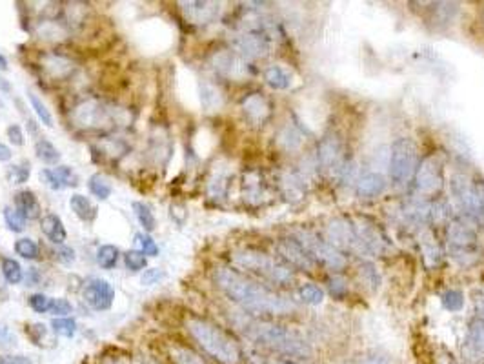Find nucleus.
<instances>
[{"label": "nucleus", "mask_w": 484, "mask_h": 364, "mask_svg": "<svg viewBox=\"0 0 484 364\" xmlns=\"http://www.w3.org/2000/svg\"><path fill=\"white\" fill-rule=\"evenodd\" d=\"M213 281L228 299L253 315H290L295 310V304L288 297L235 269L219 268Z\"/></svg>", "instance_id": "f257e3e1"}, {"label": "nucleus", "mask_w": 484, "mask_h": 364, "mask_svg": "<svg viewBox=\"0 0 484 364\" xmlns=\"http://www.w3.org/2000/svg\"><path fill=\"white\" fill-rule=\"evenodd\" d=\"M242 334L255 341L260 346L279 353V357H291V359H303L311 353L310 344L303 337L290 332L284 326L273 324L266 321H248L241 324Z\"/></svg>", "instance_id": "f03ea898"}, {"label": "nucleus", "mask_w": 484, "mask_h": 364, "mask_svg": "<svg viewBox=\"0 0 484 364\" xmlns=\"http://www.w3.org/2000/svg\"><path fill=\"white\" fill-rule=\"evenodd\" d=\"M186 328L195 343L202 348L204 353H207L217 363L241 364L242 350L228 332L200 317H190L186 321Z\"/></svg>", "instance_id": "7ed1b4c3"}, {"label": "nucleus", "mask_w": 484, "mask_h": 364, "mask_svg": "<svg viewBox=\"0 0 484 364\" xmlns=\"http://www.w3.org/2000/svg\"><path fill=\"white\" fill-rule=\"evenodd\" d=\"M231 260L238 268L260 275V277L268 279L270 282H275V284H288V282L294 281V272L290 269V266L275 259V257L268 255L266 252L255 250V248L235 250L231 253Z\"/></svg>", "instance_id": "20e7f679"}, {"label": "nucleus", "mask_w": 484, "mask_h": 364, "mask_svg": "<svg viewBox=\"0 0 484 364\" xmlns=\"http://www.w3.org/2000/svg\"><path fill=\"white\" fill-rule=\"evenodd\" d=\"M448 252L459 265L473 266L480 259L479 237L468 221H454L448 226Z\"/></svg>", "instance_id": "39448f33"}, {"label": "nucleus", "mask_w": 484, "mask_h": 364, "mask_svg": "<svg viewBox=\"0 0 484 364\" xmlns=\"http://www.w3.org/2000/svg\"><path fill=\"white\" fill-rule=\"evenodd\" d=\"M419 168V147L413 139L402 137L392 147L389 155V175L397 186H404L415 177Z\"/></svg>", "instance_id": "423d86ee"}, {"label": "nucleus", "mask_w": 484, "mask_h": 364, "mask_svg": "<svg viewBox=\"0 0 484 364\" xmlns=\"http://www.w3.org/2000/svg\"><path fill=\"white\" fill-rule=\"evenodd\" d=\"M294 238L306 250L313 262H319V265L326 266L333 272L344 269L346 257L342 255V252H339L337 248L332 246L326 238L317 237L313 231L308 230H297L294 233Z\"/></svg>", "instance_id": "0eeeda50"}, {"label": "nucleus", "mask_w": 484, "mask_h": 364, "mask_svg": "<svg viewBox=\"0 0 484 364\" xmlns=\"http://www.w3.org/2000/svg\"><path fill=\"white\" fill-rule=\"evenodd\" d=\"M73 122L84 130H102L117 122L113 109L100 104L99 100H86L73 109Z\"/></svg>", "instance_id": "6e6552de"}, {"label": "nucleus", "mask_w": 484, "mask_h": 364, "mask_svg": "<svg viewBox=\"0 0 484 364\" xmlns=\"http://www.w3.org/2000/svg\"><path fill=\"white\" fill-rule=\"evenodd\" d=\"M326 241H328L332 246H335L341 252V250H348V252L359 253L364 255L363 244L359 241V235L355 231L353 221L350 219H333L326 226Z\"/></svg>", "instance_id": "1a4fd4ad"}, {"label": "nucleus", "mask_w": 484, "mask_h": 364, "mask_svg": "<svg viewBox=\"0 0 484 364\" xmlns=\"http://www.w3.org/2000/svg\"><path fill=\"white\" fill-rule=\"evenodd\" d=\"M415 188L421 195L432 197L442 190V162L439 157H428L415 171Z\"/></svg>", "instance_id": "9d476101"}, {"label": "nucleus", "mask_w": 484, "mask_h": 364, "mask_svg": "<svg viewBox=\"0 0 484 364\" xmlns=\"http://www.w3.org/2000/svg\"><path fill=\"white\" fill-rule=\"evenodd\" d=\"M355 231L359 235V241L363 244L364 255H385L388 252L392 244H389L388 237H386L380 228L373 222L366 221V219H361V221H353Z\"/></svg>", "instance_id": "9b49d317"}, {"label": "nucleus", "mask_w": 484, "mask_h": 364, "mask_svg": "<svg viewBox=\"0 0 484 364\" xmlns=\"http://www.w3.org/2000/svg\"><path fill=\"white\" fill-rule=\"evenodd\" d=\"M83 297L91 310L106 312V310L111 308L113 301H115V290L104 279H91L84 286Z\"/></svg>", "instance_id": "f8f14e48"}, {"label": "nucleus", "mask_w": 484, "mask_h": 364, "mask_svg": "<svg viewBox=\"0 0 484 364\" xmlns=\"http://www.w3.org/2000/svg\"><path fill=\"white\" fill-rule=\"evenodd\" d=\"M270 42L266 31H244L235 39V53L244 59H260L268 53Z\"/></svg>", "instance_id": "ddd939ff"}, {"label": "nucleus", "mask_w": 484, "mask_h": 364, "mask_svg": "<svg viewBox=\"0 0 484 364\" xmlns=\"http://www.w3.org/2000/svg\"><path fill=\"white\" fill-rule=\"evenodd\" d=\"M464 357L473 363L484 360V317L476 315L468 324L466 341H464Z\"/></svg>", "instance_id": "4468645a"}, {"label": "nucleus", "mask_w": 484, "mask_h": 364, "mask_svg": "<svg viewBox=\"0 0 484 364\" xmlns=\"http://www.w3.org/2000/svg\"><path fill=\"white\" fill-rule=\"evenodd\" d=\"M277 250H279V255H281L286 262H290L291 266H295V268L306 269V272L308 269H313V265H315V262H313V259L308 255L306 250H304L295 238H282V241H279Z\"/></svg>", "instance_id": "2eb2a0df"}, {"label": "nucleus", "mask_w": 484, "mask_h": 364, "mask_svg": "<svg viewBox=\"0 0 484 364\" xmlns=\"http://www.w3.org/2000/svg\"><path fill=\"white\" fill-rule=\"evenodd\" d=\"M242 111L246 115L248 121L255 126H260L268 121L272 115V106H270L268 99L260 93H251L246 99L242 100Z\"/></svg>", "instance_id": "dca6fc26"}, {"label": "nucleus", "mask_w": 484, "mask_h": 364, "mask_svg": "<svg viewBox=\"0 0 484 364\" xmlns=\"http://www.w3.org/2000/svg\"><path fill=\"white\" fill-rule=\"evenodd\" d=\"M341 140L337 139V135L328 133L326 137H322L319 150H317V161H319L320 168L332 169L337 164L344 168V164H341Z\"/></svg>", "instance_id": "f3484780"}, {"label": "nucleus", "mask_w": 484, "mask_h": 364, "mask_svg": "<svg viewBox=\"0 0 484 364\" xmlns=\"http://www.w3.org/2000/svg\"><path fill=\"white\" fill-rule=\"evenodd\" d=\"M184 17L191 24H210L219 15V4L215 2H181Z\"/></svg>", "instance_id": "a211bd4d"}, {"label": "nucleus", "mask_w": 484, "mask_h": 364, "mask_svg": "<svg viewBox=\"0 0 484 364\" xmlns=\"http://www.w3.org/2000/svg\"><path fill=\"white\" fill-rule=\"evenodd\" d=\"M213 68L222 77L242 78L246 75V66L241 61V56L235 51H221L213 56Z\"/></svg>", "instance_id": "6ab92c4d"}, {"label": "nucleus", "mask_w": 484, "mask_h": 364, "mask_svg": "<svg viewBox=\"0 0 484 364\" xmlns=\"http://www.w3.org/2000/svg\"><path fill=\"white\" fill-rule=\"evenodd\" d=\"M419 244H421V252H423L424 257V265L428 268H437V266L442 262V250L441 244L437 241V237L433 235L432 230L424 228L419 235Z\"/></svg>", "instance_id": "aec40b11"}, {"label": "nucleus", "mask_w": 484, "mask_h": 364, "mask_svg": "<svg viewBox=\"0 0 484 364\" xmlns=\"http://www.w3.org/2000/svg\"><path fill=\"white\" fill-rule=\"evenodd\" d=\"M452 193L457 202V206L463 210L466 215L473 217V202H471V181L466 175H454L452 178Z\"/></svg>", "instance_id": "412c9836"}, {"label": "nucleus", "mask_w": 484, "mask_h": 364, "mask_svg": "<svg viewBox=\"0 0 484 364\" xmlns=\"http://www.w3.org/2000/svg\"><path fill=\"white\" fill-rule=\"evenodd\" d=\"M385 190L386 178L380 174H377V171H368V174H364L363 177L357 181V186H355L357 197H361V199H375V197H379Z\"/></svg>", "instance_id": "4be33fe9"}, {"label": "nucleus", "mask_w": 484, "mask_h": 364, "mask_svg": "<svg viewBox=\"0 0 484 364\" xmlns=\"http://www.w3.org/2000/svg\"><path fill=\"white\" fill-rule=\"evenodd\" d=\"M40 64H42V70L52 78H56V80L69 77V75L73 73L75 68L73 62L69 61V59H66V56L62 55H56V53L44 55L42 59H40Z\"/></svg>", "instance_id": "5701e85b"}, {"label": "nucleus", "mask_w": 484, "mask_h": 364, "mask_svg": "<svg viewBox=\"0 0 484 364\" xmlns=\"http://www.w3.org/2000/svg\"><path fill=\"white\" fill-rule=\"evenodd\" d=\"M15 210H17L26 221H35V219H39L40 213H42L39 199H37V195L30 190H22L15 195Z\"/></svg>", "instance_id": "b1692460"}, {"label": "nucleus", "mask_w": 484, "mask_h": 364, "mask_svg": "<svg viewBox=\"0 0 484 364\" xmlns=\"http://www.w3.org/2000/svg\"><path fill=\"white\" fill-rule=\"evenodd\" d=\"M40 230L53 244H64L68 238V231L64 228V222L55 213H46L40 221Z\"/></svg>", "instance_id": "393cba45"}, {"label": "nucleus", "mask_w": 484, "mask_h": 364, "mask_svg": "<svg viewBox=\"0 0 484 364\" xmlns=\"http://www.w3.org/2000/svg\"><path fill=\"white\" fill-rule=\"evenodd\" d=\"M69 208H71V212H73L80 221H84V222L95 221L97 206L91 202L87 197L80 195V193L71 195V199H69Z\"/></svg>", "instance_id": "a878e982"}, {"label": "nucleus", "mask_w": 484, "mask_h": 364, "mask_svg": "<svg viewBox=\"0 0 484 364\" xmlns=\"http://www.w3.org/2000/svg\"><path fill=\"white\" fill-rule=\"evenodd\" d=\"M264 80L273 90H288L294 84V75L290 71L282 68V66H270L268 70L264 71Z\"/></svg>", "instance_id": "bb28decb"}, {"label": "nucleus", "mask_w": 484, "mask_h": 364, "mask_svg": "<svg viewBox=\"0 0 484 364\" xmlns=\"http://www.w3.org/2000/svg\"><path fill=\"white\" fill-rule=\"evenodd\" d=\"M277 142H279V147H282L284 152H297V150L303 147L304 135L301 133V130H298L297 126L288 124V126L282 128V131L279 133Z\"/></svg>", "instance_id": "cd10ccee"}, {"label": "nucleus", "mask_w": 484, "mask_h": 364, "mask_svg": "<svg viewBox=\"0 0 484 364\" xmlns=\"http://www.w3.org/2000/svg\"><path fill=\"white\" fill-rule=\"evenodd\" d=\"M244 199L250 202H259L264 195V184L259 174H248L244 177Z\"/></svg>", "instance_id": "c85d7f7f"}, {"label": "nucleus", "mask_w": 484, "mask_h": 364, "mask_svg": "<svg viewBox=\"0 0 484 364\" xmlns=\"http://www.w3.org/2000/svg\"><path fill=\"white\" fill-rule=\"evenodd\" d=\"M87 188H90L91 195L97 197L99 200H106L109 199V195H111V184H109V181L104 175L100 174H95L91 175L90 181H87Z\"/></svg>", "instance_id": "c756f323"}, {"label": "nucleus", "mask_w": 484, "mask_h": 364, "mask_svg": "<svg viewBox=\"0 0 484 364\" xmlns=\"http://www.w3.org/2000/svg\"><path fill=\"white\" fill-rule=\"evenodd\" d=\"M35 153L39 157L40 161L46 162V164H56L61 161V152L49 142L48 139H39L35 144Z\"/></svg>", "instance_id": "7c9ffc66"}, {"label": "nucleus", "mask_w": 484, "mask_h": 364, "mask_svg": "<svg viewBox=\"0 0 484 364\" xmlns=\"http://www.w3.org/2000/svg\"><path fill=\"white\" fill-rule=\"evenodd\" d=\"M471 202H473V217L484 221V181H471Z\"/></svg>", "instance_id": "2f4dec72"}, {"label": "nucleus", "mask_w": 484, "mask_h": 364, "mask_svg": "<svg viewBox=\"0 0 484 364\" xmlns=\"http://www.w3.org/2000/svg\"><path fill=\"white\" fill-rule=\"evenodd\" d=\"M131 208H133L135 217H137V221L140 222V226H143L144 230H146V231H153V230H155V226H157L155 215H153V212L150 208H147L146 204H144V202H133V204H131Z\"/></svg>", "instance_id": "473e14b6"}, {"label": "nucleus", "mask_w": 484, "mask_h": 364, "mask_svg": "<svg viewBox=\"0 0 484 364\" xmlns=\"http://www.w3.org/2000/svg\"><path fill=\"white\" fill-rule=\"evenodd\" d=\"M119 260V248L111 246V244H104V246L99 248L97 252V262L100 265V268L104 269H111L117 266Z\"/></svg>", "instance_id": "72a5a7b5"}, {"label": "nucleus", "mask_w": 484, "mask_h": 364, "mask_svg": "<svg viewBox=\"0 0 484 364\" xmlns=\"http://www.w3.org/2000/svg\"><path fill=\"white\" fill-rule=\"evenodd\" d=\"M28 99H30V104H31V108H33L35 115L39 117V121L42 122L44 126L53 128V115H52V111L48 109V106L44 104L42 100L35 95V93H31V91L28 93Z\"/></svg>", "instance_id": "f704fd0d"}, {"label": "nucleus", "mask_w": 484, "mask_h": 364, "mask_svg": "<svg viewBox=\"0 0 484 364\" xmlns=\"http://www.w3.org/2000/svg\"><path fill=\"white\" fill-rule=\"evenodd\" d=\"M298 299L304 301V303L308 304H320L322 299H325V293H322V290H320L317 284L306 282V284H303V286L298 288Z\"/></svg>", "instance_id": "c9c22d12"}, {"label": "nucleus", "mask_w": 484, "mask_h": 364, "mask_svg": "<svg viewBox=\"0 0 484 364\" xmlns=\"http://www.w3.org/2000/svg\"><path fill=\"white\" fill-rule=\"evenodd\" d=\"M15 252H17V255H20L22 259L35 260L39 257V246H37V243H35L33 238L24 237L18 238L17 243H15Z\"/></svg>", "instance_id": "e433bc0d"}, {"label": "nucleus", "mask_w": 484, "mask_h": 364, "mask_svg": "<svg viewBox=\"0 0 484 364\" xmlns=\"http://www.w3.org/2000/svg\"><path fill=\"white\" fill-rule=\"evenodd\" d=\"M52 328L56 335H61V337H66V339H71L75 334H77V322H75L73 319H69V317H59V319H53Z\"/></svg>", "instance_id": "4c0bfd02"}, {"label": "nucleus", "mask_w": 484, "mask_h": 364, "mask_svg": "<svg viewBox=\"0 0 484 364\" xmlns=\"http://www.w3.org/2000/svg\"><path fill=\"white\" fill-rule=\"evenodd\" d=\"M2 275L9 284H18L22 281V268L15 259H2Z\"/></svg>", "instance_id": "58836bf2"}, {"label": "nucleus", "mask_w": 484, "mask_h": 364, "mask_svg": "<svg viewBox=\"0 0 484 364\" xmlns=\"http://www.w3.org/2000/svg\"><path fill=\"white\" fill-rule=\"evenodd\" d=\"M441 303L449 312H459L464 306V295L461 290H446L441 295Z\"/></svg>", "instance_id": "ea45409f"}, {"label": "nucleus", "mask_w": 484, "mask_h": 364, "mask_svg": "<svg viewBox=\"0 0 484 364\" xmlns=\"http://www.w3.org/2000/svg\"><path fill=\"white\" fill-rule=\"evenodd\" d=\"M31 175V168H30V162H20V164H15L9 168L8 171V178L11 181V184H24V182H28V178H30Z\"/></svg>", "instance_id": "a19ab883"}, {"label": "nucleus", "mask_w": 484, "mask_h": 364, "mask_svg": "<svg viewBox=\"0 0 484 364\" xmlns=\"http://www.w3.org/2000/svg\"><path fill=\"white\" fill-rule=\"evenodd\" d=\"M173 359L177 364H207L202 357L188 348H173Z\"/></svg>", "instance_id": "79ce46f5"}, {"label": "nucleus", "mask_w": 484, "mask_h": 364, "mask_svg": "<svg viewBox=\"0 0 484 364\" xmlns=\"http://www.w3.org/2000/svg\"><path fill=\"white\" fill-rule=\"evenodd\" d=\"M4 221L8 224V228L15 233H20L26 228V219L22 217L20 213L17 212L15 208H6L4 210Z\"/></svg>", "instance_id": "37998d69"}, {"label": "nucleus", "mask_w": 484, "mask_h": 364, "mask_svg": "<svg viewBox=\"0 0 484 364\" xmlns=\"http://www.w3.org/2000/svg\"><path fill=\"white\" fill-rule=\"evenodd\" d=\"M124 262L126 266H128V269H131V272H140V269L146 268L147 259L143 252L131 250V252H128L124 255Z\"/></svg>", "instance_id": "c03bdc74"}, {"label": "nucleus", "mask_w": 484, "mask_h": 364, "mask_svg": "<svg viewBox=\"0 0 484 364\" xmlns=\"http://www.w3.org/2000/svg\"><path fill=\"white\" fill-rule=\"evenodd\" d=\"M200 99H202L204 106H206L207 109L219 108L222 102L221 93H219V91H217L213 86H210V84H206V86L202 87V95H200Z\"/></svg>", "instance_id": "a18cd8bd"}, {"label": "nucleus", "mask_w": 484, "mask_h": 364, "mask_svg": "<svg viewBox=\"0 0 484 364\" xmlns=\"http://www.w3.org/2000/svg\"><path fill=\"white\" fill-rule=\"evenodd\" d=\"M452 217V208L448 206L446 200H439L432 206V213H430V219L435 222H446Z\"/></svg>", "instance_id": "49530a36"}, {"label": "nucleus", "mask_w": 484, "mask_h": 364, "mask_svg": "<svg viewBox=\"0 0 484 364\" xmlns=\"http://www.w3.org/2000/svg\"><path fill=\"white\" fill-rule=\"evenodd\" d=\"M30 306L33 312L46 313V312H49V308H52V299H49L48 295H44V293H33L30 297Z\"/></svg>", "instance_id": "de8ad7c7"}, {"label": "nucleus", "mask_w": 484, "mask_h": 364, "mask_svg": "<svg viewBox=\"0 0 484 364\" xmlns=\"http://www.w3.org/2000/svg\"><path fill=\"white\" fill-rule=\"evenodd\" d=\"M55 174L59 175V178H61V182L64 184V188L77 186L78 184L77 174H75L69 166H59V168H55Z\"/></svg>", "instance_id": "09e8293b"}, {"label": "nucleus", "mask_w": 484, "mask_h": 364, "mask_svg": "<svg viewBox=\"0 0 484 364\" xmlns=\"http://www.w3.org/2000/svg\"><path fill=\"white\" fill-rule=\"evenodd\" d=\"M40 178H42L44 182H46V186L52 188V190L55 191H61L64 190V184L61 182V178H59V175L55 174V169H42L40 171Z\"/></svg>", "instance_id": "8fccbe9b"}, {"label": "nucleus", "mask_w": 484, "mask_h": 364, "mask_svg": "<svg viewBox=\"0 0 484 364\" xmlns=\"http://www.w3.org/2000/svg\"><path fill=\"white\" fill-rule=\"evenodd\" d=\"M137 241L140 243V246H143L144 255H150V257L159 255V246H157V243L152 237H150V235H137Z\"/></svg>", "instance_id": "3c124183"}, {"label": "nucleus", "mask_w": 484, "mask_h": 364, "mask_svg": "<svg viewBox=\"0 0 484 364\" xmlns=\"http://www.w3.org/2000/svg\"><path fill=\"white\" fill-rule=\"evenodd\" d=\"M164 279V272L159 268H152V269H144L143 277H140V282L144 286H153V284H159V281Z\"/></svg>", "instance_id": "603ef678"}, {"label": "nucleus", "mask_w": 484, "mask_h": 364, "mask_svg": "<svg viewBox=\"0 0 484 364\" xmlns=\"http://www.w3.org/2000/svg\"><path fill=\"white\" fill-rule=\"evenodd\" d=\"M71 310H73V306H71L69 301L52 299V308H49V312H52L53 315H68V313H71Z\"/></svg>", "instance_id": "864d4df0"}, {"label": "nucleus", "mask_w": 484, "mask_h": 364, "mask_svg": "<svg viewBox=\"0 0 484 364\" xmlns=\"http://www.w3.org/2000/svg\"><path fill=\"white\" fill-rule=\"evenodd\" d=\"M6 135H8V139L11 140L13 146H24V133H22L18 124H9L8 130H6Z\"/></svg>", "instance_id": "5fc2aeb1"}, {"label": "nucleus", "mask_w": 484, "mask_h": 364, "mask_svg": "<svg viewBox=\"0 0 484 364\" xmlns=\"http://www.w3.org/2000/svg\"><path fill=\"white\" fill-rule=\"evenodd\" d=\"M355 364H394V363H392L389 357L382 356V353H368V356L361 357V359Z\"/></svg>", "instance_id": "6e6d98bb"}, {"label": "nucleus", "mask_w": 484, "mask_h": 364, "mask_svg": "<svg viewBox=\"0 0 484 364\" xmlns=\"http://www.w3.org/2000/svg\"><path fill=\"white\" fill-rule=\"evenodd\" d=\"M15 343H17V339H15L13 332H11L8 326L0 324V346L9 348V346H13Z\"/></svg>", "instance_id": "4d7b16f0"}, {"label": "nucleus", "mask_w": 484, "mask_h": 364, "mask_svg": "<svg viewBox=\"0 0 484 364\" xmlns=\"http://www.w3.org/2000/svg\"><path fill=\"white\" fill-rule=\"evenodd\" d=\"M26 334L30 335V339L35 344H40V341H42L44 335H46V326L33 324V326H30V328H26Z\"/></svg>", "instance_id": "13d9d810"}, {"label": "nucleus", "mask_w": 484, "mask_h": 364, "mask_svg": "<svg viewBox=\"0 0 484 364\" xmlns=\"http://www.w3.org/2000/svg\"><path fill=\"white\" fill-rule=\"evenodd\" d=\"M56 259L61 260V262H64V265H69V262H73L75 260V252L71 250V248H61L59 250V253H56Z\"/></svg>", "instance_id": "bf43d9fd"}, {"label": "nucleus", "mask_w": 484, "mask_h": 364, "mask_svg": "<svg viewBox=\"0 0 484 364\" xmlns=\"http://www.w3.org/2000/svg\"><path fill=\"white\" fill-rule=\"evenodd\" d=\"M329 288H332V291L335 295H342L346 290V284L341 277H337V279H332V284H329Z\"/></svg>", "instance_id": "052dcab7"}, {"label": "nucleus", "mask_w": 484, "mask_h": 364, "mask_svg": "<svg viewBox=\"0 0 484 364\" xmlns=\"http://www.w3.org/2000/svg\"><path fill=\"white\" fill-rule=\"evenodd\" d=\"M11 157H13V153H11L9 146H6L4 142H0V162L11 161Z\"/></svg>", "instance_id": "680f3d73"}, {"label": "nucleus", "mask_w": 484, "mask_h": 364, "mask_svg": "<svg viewBox=\"0 0 484 364\" xmlns=\"http://www.w3.org/2000/svg\"><path fill=\"white\" fill-rule=\"evenodd\" d=\"M4 364H31V360L26 357H11V359H6Z\"/></svg>", "instance_id": "e2e57ef3"}, {"label": "nucleus", "mask_w": 484, "mask_h": 364, "mask_svg": "<svg viewBox=\"0 0 484 364\" xmlns=\"http://www.w3.org/2000/svg\"><path fill=\"white\" fill-rule=\"evenodd\" d=\"M270 364H301L297 359H291V357H279V359L272 360Z\"/></svg>", "instance_id": "0e129e2a"}, {"label": "nucleus", "mask_w": 484, "mask_h": 364, "mask_svg": "<svg viewBox=\"0 0 484 364\" xmlns=\"http://www.w3.org/2000/svg\"><path fill=\"white\" fill-rule=\"evenodd\" d=\"M0 71H8V61L2 53H0Z\"/></svg>", "instance_id": "69168bd1"}, {"label": "nucleus", "mask_w": 484, "mask_h": 364, "mask_svg": "<svg viewBox=\"0 0 484 364\" xmlns=\"http://www.w3.org/2000/svg\"><path fill=\"white\" fill-rule=\"evenodd\" d=\"M0 86H2V90H4V91H9V84L6 83V80L2 77H0Z\"/></svg>", "instance_id": "338daca9"}, {"label": "nucleus", "mask_w": 484, "mask_h": 364, "mask_svg": "<svg viewBox=\"0 0 484 364\" xmlns=\"http://www.w3.org/2000/svg\"><path fill=\"white\" fill-rule=\"evenodd\" d=\"M449 364H454V363H449Z\"/></svg>", "instance_id": "774afa93"}]
</instances>
